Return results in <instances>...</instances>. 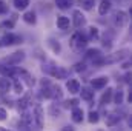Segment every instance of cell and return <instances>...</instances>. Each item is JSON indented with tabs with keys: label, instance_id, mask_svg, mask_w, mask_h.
<instances>
[{
	"label": "cell",
	"instance_id": "cell-1",
	"mask_svg": "<svg viewBox=\"0 0 132 131\" xmlns=\"http://www.w3.org/2000/svg\"><path fill=\"white\" fill-rule=\"evenodd\" d=\"M86 43H88V39L81 33H75L71 39V45H72L74 49H81V48L86 46Z\"/></svg>",
	"mask_w": 132,
	"mask_h": 131
},
{
	"label": "cell",
	"instance_id": "cell-2",
	"mask_svg": "<svg viewBox=\"0 0 132 131\" xmlns=\"http://www.w3.org/2000/svg\"><path fill=\"white\" fill-rule=\"evenodd\" d=\"M43 71L49 72L51 76L57 77V79H66L68 77V71L60 68V66H49V68H43Z\"/></svg>",
	"mask_w": 132,
	"mask_h": 131
},
{
	"label": "cell",
	"instance_id": "cell-3",
	"mask_svg": "<svg viewBox=\"0 0 132 131\" xmlns=\"http://www.w3.org/2000/svg\"><path fill=\"white\" fill-rule=\"evenodd\" d=\"M23 59H25V53H23V51H15V53L9 54L8 57H5V62H6L8 65H17V63H20Z\"/></svg>",
	"mask_w": 132,
	"mask_h": 131
},
{
	"label": "cell",
	"instance_id": "cell-4",
	"mask_svg": "<svg viewBox=\"0 0 132 131\" xmlns=\"http://www.w3.org/2000/svg\"><path fill=\"white\" fill-rule=\"evenodd\" d=\"M19 42H22V37H19L15 34H6L0 39V46H9V45L19 43Z\"/></svg>",
	"mask_w": 132,
	"mask_h": 131
},
{
	"label": "cell",
	"instance_id": "cell-5",
	"mask_svg": "<svg viewBox=\"0 0 132 131\" xmlns=\"http://www.w3.org/2000/svg\"><path fill=\"white\" fill-rule=\"evenodd\" d=\"M34 120H35L37 130H42V127H43V110H42V106H35V110H34Z\"/></svg>",
	"mask_w": 132,
	"mask_h": 131
},
{
	"label": "cell",
	"instance_id": "cell-6",
	"mask_svg": "<svg viewBox=\"0 0 132 131\" xmlns=\"http://www.w3.org/2000/svg\"><path fill=\"white\" fill-rule=\"evenodd\" d=\"M0 74L3 76V77H14L15 74H19V71L15 69V68H12V66H5V65H0Z\"/></svg>",
	"mask_w": 132,
	"mask_h": 131
},
{
	"label": "cell",
	"instance_id": "cell-7",
	"mask_svg": "<svg viewBox=\"0 0 132 131\" xmlns=\"http://www.w3.org/2000/svg\"><path fill=\"white\" fill-rule=\"evenodd\" d=\"M66 88H68V91L71 94H77V93H80V82L77 79H71L66 83Z\"/></svg>",
	"mask_w": 132,
	"mask_h": 131
},
{
	"label": "cell",
	"instance_id": "cell-8",
	"mask_svg": "<svg viewBox=\"0 0 132 131\" xmlns=\"http://www.w3.org/2000/svg\"><path fill=\"white\" fill-rule=\"evenodd\" d=\"M86 23V19L85 16L81 14V11H74V26L75 28H80Z\"/></svg>",
	"mask_w": 132,
	"mask_h": 131
},
{
	"label": "cell",
	"instance_id": "cell-9",
	"mask_svg": "<svg viewBox=\"0 0 132 131\" xmlns=\"http://www.w3.org/2000/svg\"><path fill=\"white\" fill-rule=\"evenodd\" d=\"M128 14L125 12V11H118L117 14H115V22H117V25L118 26H125L126 23H128Z\"/></svg>",
	"mask_w": 132,
	"mask_h": 131
},
{
	"label": "cell",
	"instance_id": "cell-10",
	"mask_svg": "<svg viewBox=\"0 0 132 131\" xmlns=\"http://www.w3.org/2000/svg\"><path fill=\"white\" fill-rule=\"evenodd\" d=\"M128 49H121L120 53H115V56H112V57H109V59H104V62H117V60H121V59H125L126 56H128Z\"/></svg>",
	"mask_w": 132,
	"mask_h": 131
},
{
	"label": "cell",
	"instance_id": "cell-11",
	"mask_svg": "<svg viewBox=\"0 0 132 131\" xmlns=\"http://www.w3.org/2000/svg\"><path fill=\"white\" fill-rule=\"evenodd\" d=\"M72 120L75 122V123H80L81 120H83V110L81 108H74L72 110Z\"/></svg>",
	"mask_w": 132,
	"mask_h": 131
},
{
	"label": "cell",
	"instance_id": "cell-12",
	"mask_svg": "<svg viewBox=\"0 0 132 131\" xmlns=\"http://www.w3.org/2000/svg\"><path fill=\"white\" fill-rule=\"evenodd\" d=\"M57 26H59L60 30H68V28H69V19L65 17V16H60V17L57 19Z\"/></svg>",
	"mask_w": 132,
	"mask_h": 131
},
{
	"label": "cell",
	"instance_id": "cell-13",
	"mask_svg": "<svg viewBox=\"0 0 132 131\" xmlns=\"http://www.w3.org/2000/svg\"><path fill=\"white\" fill-rule=\"evenodd\" d=\"M106 83H108V77H97L92 80L94 88H103V86H106Z\"/></svg>",
	"mask_w": 132,
	"mask_h": 131
},
{
	"label": "cell",
	"instance_id": "cell-14",
	"mask_svg": "<svg viewBox=\"0 0 132 131\" xmlns=\"http://www.w3.org/2000/svg\"><path fill=\"white\" fill-rule=\"evenodd\" d=\"M109 9H111V2H109V0H103V2L100 3V6H98V12L101 14V16H104Z\"/></svg>",
	"mask_w": 132,
	"mask_h": 131
},
{
	"label": "cell",
	"instance_id": "cell-15",
	"mask_svg": "<svg viewBox=\"0 0 132 131\" xmlns=\"http://www.w3.org/2000/svg\"><path fill=\"white\" fill-rule=\"evenodd\" d=\"M112 91H114V90L108 88V90H106V93L101 96V100H100V102H101L103 105H106V103H109V102H111V97H112Z\"/></svg>",
	"mask_w": 132,
	"mask_h": 131
},
{
	"label": "cell",
	"instance_id": "cell-16",
	"mask_svg": "<svg viewBox=\"0 0 132 131\" xmlns=\"http://www.w3.org/2000/svg\"><path fill=\"white\" fill-rule=\"evenodd\" d=\"M80 93H81V99H85V100H92L94 99V91H91L88 88H83Z\"/></svg>",
	"mask_w": 132,
	"mask_h": 131
},
{
	"label": "cell",
	"instance_id": "cell-17",
	"mask_svg": "<svg viewBox=\"0 0 132 131\" xmlns=\"http://www.w3.org/2000/svg\"><path fill=\"white\" fill-rule=\"evenodd\" d=\"M29 100H31V94L28 93V94H25V97L19 102V108H20V110H25V108L29 105Z\"/></svg>",
	"mask_w": 132,
	"mask_h": 131
},
{
	"label": "cell",
	"instance_id": "cell-18",
	"mask_svg": "<svg viewBox=\"0 0 132 131\" xmlns=\"http://www.w3.org/2000/svg\"><path fill=\"white\" fill-rule=\"evenodd\" d=\"M78 2H80L81 8H83V9H86V11L92 9V6H94V3H95V0H78Z\"/></svg>",
	"mask_w": 132,
	"mask_h": 131
},
{
	"label": "cell",
	"instance_id": "cell-19",
	"mask_svg": "<svg viewBox=\"0 0 132 131\" xmlns=\"http://www.w3.org/2000/svg\"><path fill=\"white\" fill-rule=\"evenodd\" d=\"M23 20H25L26 23H32V25H34L37 19H35V14H34L32 11H29V12H25V16H23Z\"/></svg>",
	"mask_w": 132,
	"mask_h": 131
},
{
	"label": "cell",
	"instance_id": "cell-20",
	"mask_svg": "<svg viewBox=\"0 0 132 131\" xmlns=\"http://www.w3.org/2000/svg\"><path fill=\"white\" fill-rule=\"evenodd\" d=\"M28 5H29V0H14V6L17 9H26Z\"/></svg>",
	"mask_w": 132,
	"mask_h": 131
},
{
	"label": "cell",
	"instance_id": "cell-21",
	"mask_svg": "<svg viewBox=\"0 0 132 131\" xmlns=\"http://www.w3.org/2000/svg\"><path fill=\"white\" fill-rule=\"evenodd\" d=\"M118 120H120V116H117V114H111V116H108L106 123H108L109 127H112V125H115Z\"/></svg>",
	"mask_w": 132,
	"mask_h": 131
},
{
	"label": "cell",
	"instance_id": "cell-22",
	"mask_svg": "<svg viewBox=\"0 0 132 131\" xmlns=\"http://www.w3.org/2000/svg\"><path fill=\"white\" fill-rule=\"evenodd\" d=\"M101 54H100V49H88V53H86V57L88 59H97V57H100Z\"/></svg>",
	"mask_w": 132,
	"mask_h": 131
},
{
	"label": "cell",
	"instance_id": "cell-23",
	"mask_svg": "<svg viewBox=\"0 0 132 131\" xmlns=\"http://www.w3.org/2000/svg\"><path fill=\"white\" fill-rule=\"evenodd\" d=\"M55 3H57V6H59V8L65 9V8H69V6H71L72 0H55Z\"/></svg>",
	"mask_w": 132,
	"mask_h": 131
},
{
	"label": "cell",
	"instance_id": "cell-24",
	"mask_svg": "<svg viewBox=\"0 0 132 131\" xmlns=\"http://www.w3.org/2000/svg\"><path fill=\"white\" fill-rule=\"evenodd\" d=\"M9 86H11V83H9V80H8L6 77L0 79V88H2V91H8Z\"/></svg>",
	"mask_w": 132,
	"mask_h": 131
},
{
	"label": "cell",
	"instance_id": "cell-25",
	"mask_svg": "<svg viewBox=\"0 0 132 131\" xmlns=\"http://www.w3.org/2000/svg\"><path fill=\"white\" fill-rule=\"evenodd\" d=\"M48 43H49V46L52 48V51H54V53H60V43H59V42L55 43V40H52V39H51Z\"/></svg>",
	"mask_w": 132,
	"mask_h": 131
},
{
	"label": "cell",
	"instance_id": "cell-26",
	"mask_svg": "<svg viewBox=\"0 0 132 131\" xmlns=\"http://www.w3.org/2000/svg\"><path fill=\"white\" fill-rule=\"evenodd\" d=\"M89 122H91V123H97V122H98V113L91 111V113H89Z\"/></svg>",
	"mask_w": 132,
	"mask_h": 131
},
{
	"label": "cell",
	"instance_id": "cell-27",
	"mask_svg": "<svg viewBox=\"0 0 132 131\" xmlns=\"http://www.w3.org/2000/svg\"><path fill=\"white\" fill-rule=\"evenodd\" d=\"M114 100H115L117 105H120V103L123 102V91H117V94H115V99H114Z\"/></svg>",
	"mask_w": 132,
	"mask_h": 131
},
{
	"label": "cell",
	"instance_id": "cell-28",
	"mask_svg": "<svg viewBox=\"0 0 132 131\" xmlns=\"http://www.w3.org/2000/svg\"><path fill=\"white\" fill-rule=\"evenodd\" d=\"M14 91H15V93H19V94H20V93L23 91V85H22V83H20L19 80H17L15 83H14Z\"/></svg>",
	"mask_w": 132,
	"mask_h": 131
},
{
	"label": "cell",
	"instance_id": "cell-29",
	"mask_svg": "<svg viewBox=\"0 0 132 131\" xmlns=\"http://www.w3.org/2000/svg\"><path fill=\"white\" fill-rule=\"evenodd\" d=\"M89 34H91L92 39H98V30H97V28L91 26V28H89Z\"/></svg>",
	"mask_w": 132,
	"mask_h": 131
},
{
	"label": "cell",
	"instance_id": "cell-30",
	"mask_svg": "<svg viewBox=\"0 0 132 131\" xmlns=\"http://www.w3.org/2000/svg\"><path fill=\"white\" fill-rule=\"evenodd\" d=\"M5 12H8V5H6V2L0 0V14H5Z\"/></svg>",
	"mask_w": 132,
	"mask_h": 131
},
{
	"label": "cell",
	"instance_id": "cell-31",
	"mask_svg": "<svg viewBox=\"0 0 132 131\" xmlns=\"http://www.w3.org/2000/svg\"><path fill=\"white\" fill-rule=\"evenodd\" d=\"M77 105H78V100H77V99H72V100H68V102H66V106L77 108Z\"/></svg>",
	"mask_w": 132,
	"mask_h": 131
},
{
	"label": "cell",
	"instance_id": "cell-32",
	"mask_svg": "<svg viewBox=\"0 0 132 131\" xmlns=\"http://www.w3.org/2000/svg\"><path fill=\"white\" fill-rule=\"evenodd\" d=\"M2 26H3V28H12V26H14V20H9V22H3V23H2Z\"/></svg>",
	"mask_w": 132,
	"mask_h": 131
},
{
	"label": "cell",
	"instance_id": "cell-33",
	"mask_svg": "<svg viewBox=\"0 0 132 131\" xmlns=\"http://www.w3.org/2000/svg\"><path fill=\"white\" fill-rule=\"evenodd\" d=\"M75 71H83L85 69V63H81V62H78V63H75V68H74Z\"/></svg>",
	"mask_w": 132,
	"mask_h": 131
},
{
	"label": "cell",
	"instance_id": "cell-34",
	"mask_svg": "<svg viewBox=\"0 0 132 131\" xmlns=\"http://www.w3.org/2000/svg\"><path fill=\"white\" fill-rule=\"evenodd\" d=\"M5 119H6V110L0 108V120H5Z\"/></svg>",
	"mask_w": 132,
	"mask_h": 131
},
{
	"label": "cell",
	"instance_id": "cell-35",
	"mask_svg": "<svg viewBox=\"0 0 132 131\" xmlns=\"http://www.w3.org/2000/svg\"><path fill=\"white\" fill-rule=\"evenodd\" d=\"M65 131H72V128H71V127H66V130Z\"/></svg>",
	"mask_w": 132,
	"mask_h": 131
},
{
	"label": "cell",
	"instance_id": "cell-36",
	"mask_svg": "<svg viewBox=\"0 0 132 131\" xmlns=\"http://www.w3.org/2000/svg\"><path fill=\"white\" fill-rule=\"evenodd\" d=\"M0 131H8V130H5V128H0Z\"/></svg>",
	"mask_w": 132,
	"mask_h": 131
}]
</instances>
